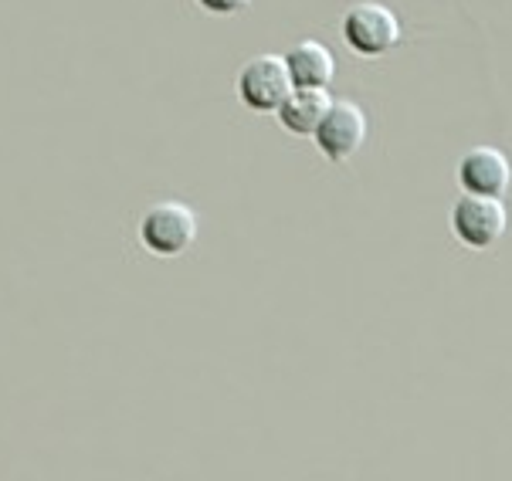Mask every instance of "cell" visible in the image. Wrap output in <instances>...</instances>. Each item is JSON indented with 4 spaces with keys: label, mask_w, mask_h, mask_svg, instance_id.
Returning a JSON list of instances; mask_svg holds the SVG:
<instances>
[{
    "label": "cell",
    "mask_w": 512,
    "mask_h": 481,
    "mask_svg": "<svg viewBox=\"0 0 512 481\" xmlns=\"http://www.w3.org/2000/svg\"><path fill=\"white\" fill-rule=\"evenodd\" d=\"M140 238L153 255H184L197 238V217L180 200H163L143 214Z\"/></svg>",
    "instance_id": "cell-1"
},
{
    "label": "cell",
    "mask_w": 512,
    "mask_h": 481,
    "mask_svg": "<svg viewBox=\"0 0 512 481\" xmlns=\"http://www.w3.org/2000/svg\"><path fill=\"white\" fill-rule=\"evenodd\" d=\"M238 89L248 109L255 112H279L285 99L292 95V78L279 55H258L251 58L238 75Z\"/></svg>",
    "instance_id": "cell-2"
},
{
    "label": "cell",
    "mask_w": 512,
    "mask_h": 481,
    "mask_svg": "<svg viewBox=\"0 0 512 481\" xmlns=\"http://www.w3.org/2000/svg\"><path fill=\"white\" fill-rule=\"evenodd\" d=\"M343 34H346V45L357 51V55L380 58L401 41V24H397L390 7L367 0V4H357L343 17Z\"/></svg>",
    "instance_id": "cell-3"
},
{
    "label": "cell",
    "mask_w": 512,
    "mask_h": 481,
    "mask_svg": "<svg viewBox=\"0 0 512 481\" xmlns=\"http://www.w3.org/2000/svg\"><path fill=\"white\" fill-rule=\"evenodd\" d=\"M506 207L499 204V197H479V194H468L455 204L451 211V224H455V234L462 238V244L468 248L482 251L492 248L496 241H502L506 234Z\"/></svg>",
    "instance_id": "cell-4"
},
{
    "label": "cell",
    "mask_w": 512,
    "mask_h": 481,
    "mask_svg": "<svg viewBox=\"0 0 512 481\" xmlns=\"http://www.w3.org/2000/svg\"><path fill=\"white\" fill-rule=\"evenodd\" d=\"M363 139H367V116H363V109L353 106V102H336V106L329 102L323 122L316 126L319 150L329 160L343 163L360 150Z\"/></svg>",
    "instance_id": "cell-5"
},
{
    "label": "cell",
    "mask_w": 512,
    "mask_h": 481,
    "mask_svg": "<svg viewBox=\"0 0 512 481\" xmlns=\"http://www.w3.org/2000/svg\"><path fill=\"white\" fill-rule=\"evenodd\" d=\"M458 180H462V187L468 194L499 197V194H506L512 170H509V160L499 150H492V146H475V150H468L462 156V163H458Z\"/></svg>",
    "instance_id": "cell-6"
},
{
    "label": "cell",
    "mask_w": 512,
    "mask_h": 481,
    "mask_svg": "<svg viewBox=\"0 0 512 481\" xmlns=\"http://www.w3.org/2000/svg\"><path fill=\"white\" fill-rule=\"evenodd\" d=\"M285 68L295 89H326L336 75V61L333 55L319 45V41H302L285 55Z\"/></svg>",
    "instance_id": "cell-7"
},
{
    "label": "cell",
    "mask_w": 512,
    "mask_h": 481,
    "mask_svg": "<svg viewBox=\"0 0 512 481\" xmlns=\"http://www.w3.org/2000/svg\"><path fill=\"white\" fill-rule=\"evenodd\" d=\"M326 109H329V99H326L323 89H299V92H292L289 99H285V106L279 109V119H282V126L289 129V133L312 136L319 122H323Z\"/></svg>",
    "instance_id": "cell-8"
},
{
    "label": "cell",
    "mask_w": 512,
    "mask_h": 481,
    "mask_svg": "<svg viewBox=\"0 0 512 481\" xmlns=\"http://www.w3.org/2000/svg\"><path fill=\"white\" fill-rule=\"evenodd\" d=\"M197 4L204 7V11L211 14H238L248 7V0H197Z\"/></svg>",
    "instance_id": "cell-9"
}]
</instances>
